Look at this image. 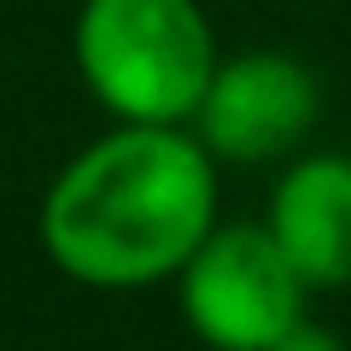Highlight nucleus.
Masks as SVG:
<instances>
[{"instance_id":"obj_1","label":"nucleus","mask_w":351,"mask_h":351,"mask_svg":"<svg viewBox=\"0 0 351 351\" xmlns=\"http://www.w3.org/2000/svg\"><path fill=\"white\" fill-rule=\"evenodd\" d=\"M217 228V158L188 123H117L41 199V252L94 293L176 281Z\"/></svg>"},{"instance_id":"obj_2","label":"nucleus","mask_w":351,"mask_h":351,"mask_svg":"<svg viewBox=\"0 0 351 351\" xmlns=\"http://www.w3.org/2000/svg\"><path fill=\"white\" fill-rule=\"evenodd\" d=\"M71 59L117 123H193L223 53L199 0H82Z\"/></svg>"},{"instance_id":"obj_3","label":"nucleus","mask_w":351,"mask_h":351,"mask_svg":"<svg viewBox=\"0 0 351 351\" xmlns=\"http://www.w3.org/2000/svg\"><path fill=\"white\" fill-rule=\"evenodd\" d=\"M176 299L205 351H269L311 304V287L263 223H217L176 276Z\"/></svg>"},{"instance_id":"obj_4","label":"nucleus","mask_w":351,"mask_h":351,"mask_svg":"<svg viewBox=\"0 0 351 351\" xmlns=\"http://www.w3.org/2000/svg\"><path fill=\"white\" fill-rule=\"evenodd\" d=\"M322 117V82L281 47H246L217 59L193 112V135L217 164H281L304 152Z\"/></svg>"},{"instance_id":"obj_5","label":"nucleus","mask_w":351,"mask_h":351,"mask_svg":"<svg viewBox=\"0 0 351 351\" xmlns=\"http://www.w3.org/2000/svg\"><path fill=\"white\" fill-rule=\"evenodd\" d=\"M263 228L311 293L351 287V152H293L269 188Z\"/></svg>"},{"instance_id":"obj_6","label":"nucleus","mask_w":351,"mask_h":351,"mask_svg":"<svg viewBox=\"0 0 351 351\" xmlns=\"http://www.w3.org/2000/svg\"><path fill=\"white\" fill-rule=\"evenodd\" d=\"M269 351H351V346L334 334V328H322L311 311H304V316H299V322H293V328H287V334H281Z\"/></svg>"}]
</instances>
